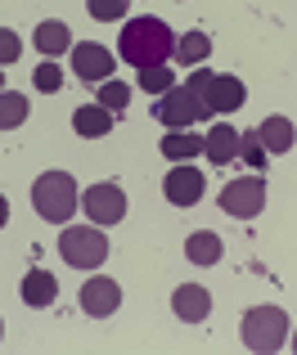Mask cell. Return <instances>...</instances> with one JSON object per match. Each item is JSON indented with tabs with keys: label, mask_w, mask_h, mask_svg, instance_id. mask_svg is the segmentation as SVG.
I'll use <instances>...</instances> for the list:
<instances>
[{
	"label": "cell",
	"mask_w": 297,
	"mask_h": 355,
	"mask_svg": "<svg viewBox=\"0 0 297 355\" xmlns=\"http://www.w3.org/2000/svg\"><path fill=\"white\" fill-rule=\"evenodd\" d=\"M117 54H122L131 68H158V63H167L176 54V36L171 27L162 23V18H131V23L122 27V45H117Z\"/></svg>",
	"instance_id": "1"
},
{
	"label": "cell",
	"mask_w": 297,
	"mask_h": 355,
	"mask_svg": "<svg viewBox=\"0 0 297 355\" xmlns=\"http://www.w3.org/2000/svg\"><path fill=\"white\" fill-rule=\"evenodd\" d=\"M32 207L41 220H54V225L72 220V211H77V180L68 171H41L32 184Z\"/></svg>",
	"instance_id": "2"
},
{
	"label": "cell",
	"mask_w": 297,
	"mask_h": 355,
	"mask_svg": "<svg viewBox=\"0 0 297 355\" xmlns=\"http://www.w3.org/2000/svg\"><path fill=\"white\" fill-rule=\"evenodd\" d=\"M185 86L198 95V104L207 108V117L217 113V117H226V113H239L244 108V99H248V90H244V81L239 77H226V72H189L185 77Z\"/></svg>",
	"instance_id": "3"
},
{
	"label": "cell",
	"mask_w": 297,
	"mask_h": 355,
	"mask_svg": "<svg viewBox=\"0 0 297 355\" xmlns=\"http://www.w3.org/2000/svg\"><path fill=\"white\" fill-rule=\"evenodd\" d=\"M59 257L68 261L72 270H95V266H104V257H108L104 225H63Z\"/></svg>",
	"instance_id": "4"
},
{
	"label": "cell",
	"mask_w": 297,
	"mask_h": 355,
	"mask_svg": "<svg viewBox=\"0 0 297 355\" xmlns=\"http://www.w3.org/2000/svg\"><path fill=\"white\" fill-rule=\"evenodd\" d=\"M289 342V315L280 306H257L244 315V347L257 355H271Z\"/></svg>",
	"instance_id": "5"
},
{
	"label": "cell",
	"mask_w": 297,
	"mask_h": 355,
	"mask_svg": "<svg viewBox=\"0 0 297 355\" xmlns=\"http://www.w3.org/2000/svg\"><path fill=\"white\" fill-rule=\"evenodd\" d=\"M153 117L162 121L167 130H189L194 121H203V117H207V108L198 104V95H194L189 86H171L167 95H158Z\"/></svg>",
	"instance_id": "6"
},
{
	"label": "cell",
	"mask_w": 297,
	"mask_h": 355,
	"mask_svg": "<svg viewBox=\"0 0 297 355\" xmlns=\"http://www.w3.org/2000/svg\"><path fill=\"white\" fill-rule=\"evenodd\" d=\"M266 207V184H262V171L257 175H239V180H230L226 189H221V211H230V216H257V211Z\"/></svg>",
	"instance_id": "7"
},
{
	"label": "cell",
	"mask_w": 297,
	"mask_h": 355,
	"mask_svg": "<svg viewBox=\"0 0 297 355\" xmlns=\"http://www.w3.org/2000/svg\"><path fill=\"white\" fill-rule=\"evenodd\" d=\"M81 207H86V216L95 220V225H117V220L126 216V193H122V184H113V180H104V184H90L86 193H81Z\"/></svg>",
	"instance_id": "8"
},
{
	"label": "cell",
	"mask_w": 297,
	"mask_h": 355,
	"mask_svg": "<svg viewBox=\"0 0 297 355\" xmlns=\"http://www.w3.org/2000/svg\"><path fill=\"white\" fill-rule=\"evenodd\" d=\"M72 72H77L81 81H90V86H99V81L113 77V50L99 41H81L77 50H72Z\"/></svg>",
	"instance_id": "9"
},
{
	"label": "cell",
	"mask_w": 297,
	"mask_h": 355,
	"mask_svg": "<svg viewBox=\"0 0 297 355\" xmlns=\"http://www.w3.org/2000/svg\"><path fill=\"white\" fill-rule=\"evenodd\" d=\"M203 171H194L189 162H176L171 171H167V180H162V193H167V202H176V207H194V202L203 198Z\"/></svg>",
	"instance_id": "10"
},
{
	"label": "cell",
	"mask_w": 297,
	"mask_h": 355,
	"mask_svg": "<svg viewBox=\"0 0 297 355\" xmlns=\"http://www.w3.org/2000/svg\"><path fill=\"white\" fill-rule=\"evenodd\" d=\"M122 306V288H117V279H86V288H81V311L95 315V320H108V315Z\"/></svg>",
	"instance_id": "11"
},
{
	"label": "cell",
	"mask_w": 297,
	"mask_h": 355,
	"mask_svg": "<svg viewBox=\"0 0 297 355\" xmlns=\"http://www.w3.org/2000/svg\"><path fill=\"white\" fill-rule=\"evenodd\" d=\"M171 311L180 315L185 324H203V320H207V311H212V293H207V288H198V284H180L171 293Z\"/></svg>",
	"instance_id": "12"
},
{
	"label": "cell",
	"mask_w": 297,
	"mask_h": 355,
	"mask_svg": "<svg viewBox=\"0 0 297 355\" xmlns=\"http://www.w3.org/2000/svg\"><path fill=\"white\" fill-rule=\"evenodd\" d=\"M203 153H207L217 166L235 162V157H239V130L230 126V121H217V126L207 130V139H203Z\"/></svg>",
	"instance_id": "13"
},
{
	"label": "cell",
	"mask_w": 297,
	"mask_h": 355,
	"mask_svg": "<svg viewBox=\"0 0 297 355\" xmlns=\"http://www.w3.org/2000/svg\"><path fill=\"white\" fill-rule=\"evenodd\" d=\"M113 117L117 113H108L104 104H81L77 113H72V130L86 135V139H104L108 130H113Z\"/></svg>",
	"instance_id": "14"
},
{
	"label": "cell",
	"mask_w": 297,
	"mask_h": 355,
	"mask_svg": "<svg viewBox=\"0 0 297 355\" xmlns=\"http://www.w3.org/2000/svg\"><path fill=\"white\" fill-rule=\"evenodd\" d=\"M36 50L45 54V59H59V54H68V45H72V32H68V23H59V18H50V23H36Z\"/></svg>",
	"instance_id": "15"
},
{
	"label": "cell",
	"mask_w": 297,
	"mask_h": 355,
	"mask_svg": "<svg viewBox=\"0 0 297 355\" xmlns=\"http://www.w3.org/2000/svg\"><path fill=\"white\" fill-rule=\"evenodd\" d=\"M54 293H59V284H54V275L50 270H27L23 275V302L27 306H36V311H41V306H50L54 302Z\"/></svg>",
	"instance_id": "16"
},
{
	"label": "cell",
	"mask_w": 297,
	"mask_h": 355,
	"mask_svg": "<svg viewBox=\"0 0 297 355\" xmlns=\"http://www.w3.org/2000/svg\"><path fill=\"white\" fill-rule=\"evenodd\" d=\"M185 257L194 261V266H217L221 257H226V248H221V234H212V230H198V234L185 239Z\"/></svg>",
	"instance_id": "17"
},
{
	"label": "cell",
	"mask_w": 297,
	"mask_h": 355,
	"mask_svg": "<svg viewBox=\"0 0 297 355\" xmlns=\"http://www.w3.org/2000/svg\"><path fill=\"white\" fill-rule=\"evenodd\" d=\"M257 135H262L266 153H289L293 139H297V130H293V121H289V117H266L262 126H257Z\"/></svg>",
	"instance_id": "18"
},
{
	"label": "cell",
	"mask_w": 297,
	"mask_h": 355,
	"mask_svg": "<svg viewBox=\"0 0 297 355\" xmlns=\"http://www.w3.org/2000/svg\"><path fill=\"white\" fill-rule=\"evenodd\" d=\"M162 153L171 157V162H189V157L203 153V139L189 135V130H167L162 135Z\"/></svg>",
	"instance_id": "19"
},
{
	"label": "cell",
	"mask_w": 297,
	"mask_h": 355,
	"mask_svg": "<svg viewBox=\"0 0 297 355\" xmlns=\"http://www.w3.org/2000/svg\"><path fill=\"white\" fill-rule=\"evenodd\" d=\"M27 121V95L18 90H0V130H14Z\"/></svg>",
	"instance_id": "20"
},
{
	"label": "cell",
	"mask_w": 297,
	"mask_h": 355,
	"mask_svg": "<svg viewBox=\"0 0 297 355\" xmlns=\"http://www.w3.org/2000/svg\"><path fill=\"white\" fill-rule=\"evenodd\" d=\"M207 54H212L207 32H185L180 41H176V59H180V63H203Z\"/></svg>",
	"instance_id": "21"
},
{
	"label": "cell",
	"mask_w": 297,
	"mask_h": 355,
	"mask_svg": "<svg viewBox=\"0 0 297 355\" xmlns=\"http://www.w3.org/2000/svg\"><path fill=\"white\" fill-rule=\"evenodd\" d=\"M171 86H176V72L167 68V63H158V68H140V90H144V95H167Z\"/></svg>",
	"instance_id": "22"
},
{
	"label": "cell",
	"mask_w": 297,
	"mask_h": 355,
	"mask_svg": "<svg viewBox=\"0 0 297 355\" xmlns=\"http://www.w3.org/2000/svg\"><path fill=\"white\" fill-rule=\"evenodd\" d=\"M95 104H104L108 113H122V108L131 104V86H126V81H99V99Z\"/></svg>",
	"instance_id": "23"
},
{
	"label": "cell",
	"mask_w": 297,
	"mask_h": 355,
	"mask_svg": "<svg viewBox=\"0 0 297 355\" xmlns=\"http://www.w3.org/2000/svg\"><path fill=\"white\" fill-rule=\"evenodd\" d=\"M239 157H244L248 166H257V171L266 166V144H262V135H257V130H248V135H239Z\"/></svg>",
	"instance_id": "24"
},
{
	"label": "cell",
	"mask_w": 297,
	"mask_h": 355,
	"mask_svg": "<svg viewBox=\"0 0 297 355\" xmlns=\"http://www.w3.org/2000/svg\"><path fill=\"white\" fill-rule=\"evenodd\" d=\"M90 18H99V23H117V18H126V0H86Z\"/></svg>",
	"instance_id": "25"
},
{
	"label": "cell",
	"mask_w": 297,
	"mask_h": 355,
	"mask_svg": "<svg viewBox=\"0 0 297 355\" xmlns=\"http://www.w3.org/2000/svg\"><path fill=\"white\" fill-rule=\"evenodd\" d=\"M36 90H45V95H54V90H63V68L59 63H41V68L32 72Z\"/></svg>",
	"instance_id": "26"
},
{
	"label": "cell",
	"mask_w": 297,
	"mask_h": 355,
	"mask_svg": "<svg viewBox=\"0 0 297 355\" xmlns=\"http://www.w3.org/2000/svg\"><path fill=\"white\" fill-rule=\"evenodd\" d=\"M18 54H23V41H18L9 27H0V68H5V63H14Z\"/></svg>",
	"instance_id": "27"
},
{
	"label": "cell",
	"mask_w": 297,
	"mask_h": 355,
	"mask_svg": "<svg viewBox=\"0 0 297 355\" xmlns=\"http://www.w3.org/2000/svg\"><path fill=\"white\" fill-rule=\"evenodd\" d=\"M5 220H9V198L0 193V230H5Z\"/></svg>",
	"instance_id": "28"
},
{
	"label": "cell",
	"mask_w": 297,
	"mask_h": 355,
	"mask_svg": "<svg viewBox=\"0 0 297 355\" xmlns=\"http://www.w3.org/2000/svg\"><path fill=\"white\" fill-rule=\"evenodd\" d=\"M293 351H297V333H293Z\"/></svg>",
	"instance_id": "29"
},
{
	"label": "cell",
	"mask_w": 297,
	"mask_h": 355,
	"mask_svg": "<svg viewBox=\"0 0 297 355\" xmlns=\"http://www.w3.org/2000/svg\"><path fill=\"white\" fill-rule=\"evenodd\" d=\"M0 90H5V77H0Z\"/></svg>",
	"instance_id": "30"
},
{
	"label": "cell",
	"mask_w": 297,
	"mask_h": 355,
	"mask_svg": "<svg viewBox=\"0 0 297 355\" xmlns=\"http://www.w3.org/2000/svg\"><path fill=\"white\" fill-rule=\"evenodd\" d=\"M0 333H5V324H0Z\"/></svg>",
	"instance_id": "31"
}]
</instances>
